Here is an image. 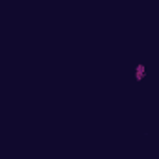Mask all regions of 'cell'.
<instances>
[{
  "instance_id": "1",
  "label": "cell",
  "mask_w": 159,
  "mask_h": 159,
  "mask_svg": "<svg viewBox=\"0 0 159 159\" xmlns=\"http://www.w3.org/2000/svg\"><path fill=\"white\" fill-rule=\"evenodd\" d=\"M144 72H146L144 65H137V69H135V80H137V81H141V80L144 78Z\"/></svg>"
}]
</instances>
